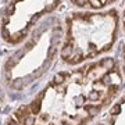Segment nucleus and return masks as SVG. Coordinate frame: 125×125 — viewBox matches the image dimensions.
Here are the masks:
<instances>
[{"label": "nucleus", "instance_id": "obj_10", "mask_svg": "<svg viewBox=\"0 0 125 125\" xmlns=\"http://www.w3.org/2000/svg\"><path fill=\"white\" fill-rule=\"evenodd\" d=\"M99 97H100V93L96 92V90H93V92H90V93H89V100H92V102L97 100Z\"/></svg>", "mask_w": 125, "mask_h": 125}, {"label": "nucleus", "instance_id": "obj_9", "mask_svg": "<svg viewBox=\"0 0 125 125\" xmlns=\"http://www.w3.org/2000/svg\"><path fill=\"white\" fill-rule=\"evenodd\" d=\"M102 65L106 68H111L114 65V61H113V58H104L102 61Z\"/></svg>", "mask_w": 125, "mask_h": 125}, {"label": "nucleus", "instance_id": "obj_16", "mask_svg": "<svg viewBox=\"0 0 125 125\" xmlns=\"http://www.w3.org/2000/svg\"><path fill=\"white\" fill-rule=\"evenodd\" d=\"M40 120L42 121H47L49 120V115H47V114H42V115H40Z\"/></svg>", "mask_w": 125, "mask_h": 125}, {"label": "nucleus", "instance_id": "obj_11", "mask_svg": "<svg viewBox=\"0 0 125 125\" xmlns=\"http://www.w3.org/2000/svg\"><path fill=\"white\" fill-rule=\"evenodd\" d=\"M45 71H46L45 68H43V67H40L39 70H38V71H35L33 74H32V78H39V76L42 75V74H43Z\"/></svg>", "mask_w": 125, "mask_h": 125}, {"label": "nucleus", "instance_id": "obj_8", "mask_svg": "<svg viewBox=\"0 0 125 125\" xmlns=\"http://www.w3.org/2000/svg\"><path fill=\"white\" fill-rule=\"evenodd\" d=\"M24 125H35V117L33 115H27L24 118Z\"/></svg>", "mask_w": 125, "mask_h": 125}, {"label": "nucleus", "instance_id": "obj_2", "mask_svg": "<svg viewBox=\"0 0 125 125\" xmlns=\"http://www.w3.org/2000/svg\"><path fill=\"white\" fill-rule=\"evenodd\" d=\"M31 113L32 114H39L40 111V99H36V100H33V102L31 103Z\"/></svg>", "mask_w": 125, "mask_h": 125}, {"label": "nucleus", "instance_id": "obj_5", "mask_svg": "<svg viewBox=\"0 0 125 125\" xmlns=\"http://www.w3.org/2000/svg\"><path fill=\"white\" fill-rule=\"evenodd\" d=\"M71 52H72V47H71L70 45H65V46H64V49H62V52H61L62 58H65V60H67V58L70 57V54H71Z\"/></svg>", "mask_w": 125, "mask_h": 125}, {"label": "nucleus", "instance_id": "obj_17", "mask_svg": "<svg viewBox=\"0 0 125 125\" xmlns=\"http://www.w3.org/2000/svg\"><path fill=\"white\" fill-rule=\"evenodd\" d=\"M9 125H18V124H17L14 120H10V121H9Z\"/></svg>", "mask_w": 125, "mask_h": 125}, {"label": "nucleus", "instance_id": "obj_7", "mask_svg": "<svg viewBox=\"0 0 125 125\" xmlns=\"http://www.w3.org/2000/svg\"><path fill=\"white\" fill-rule=\"evenodd\" d=\"M56 53H57V47H56V46H50L49 52H47V60H52Z\"/></svg>", "mask_w": 125, "mask_h": 125}, {"label": "nucleus", "instance_id": "obj_12", "mask_svg": "<svg viewBox=\"0 0 125 125\" xmlns=\"http://www.w3.org/2000/svg\"><path fill=\"white\" fill-rule=\"evenodd\" d=\"M3 38H4L6 40H10L11 42V38H10V33H9V31H7V28H3Z\"/></svg>", "mask_w": 125, "mask_h": 125}, {"label": "nucleus", "instance_id": "obj_15", "mask_svg": "<svg viewBox=\"0 0 125 125\" xmlns=\"http://www.w3.org/2000/svg\"><path fill=\"white\" fill-rule=\"evenodd\" d=\"M103 82L106 83V85H110L111 83V81H110V75H106L104 78H103Z\"/></svg>", "mask_w": 125, "mask_h": 125}, {"label": "nucleus", "instance_id": "obj_18", "mask_svg": "<svg viewBox=\"0 0 125 125\" xmlns=\"http://www.w3.org/2000/svg\"><path fill=\"white\" fill-rule=\"evenodd\" d=\"M64 125H68V124H64Z\"/></svg>", "mask_w": 125, "mask_h": 125}, {"label": "nucleus", "instance_id": "obj_6", "mask_svg": "<svg viewBox=\"0 0 125 125\" xmlns=\"http://www.w3.org/2000/svg\"><path fill=\"white\" fill-rule=\"evenodd\" d=\"M11 86H13L15 90H21L24 88V81L22 79H15L13 82V85H11Z\"/></svg>", "mask_w": 125, "mask_h": 125}, {"label": "nucleus", "instance_id": "obj_1", "mask_svg": "<svg viewBox=\"0 0 125 125\" xmlns=\"http://www.w3.org/2000/svg\"><path fill=\"white\" fill-rule=\"evenodd\" d=\"M27 113H28V107L27 106H21V107L15 111V118L20 120V121H24V118L27 117Z\"/></svg>", "mask_w": 125, "mask_h": 125}, {"label": "nucleus", "instance_id": "obj_13", "mask_svg": "<svg viewBox=\"0 0 125 125\" xmlns=\"http://www.w3.org/2000/svg\"><path fill=\"white\" fill-rule=\"evenodd\" d=\"M120 111H121V106H120V104H115V106L111 108V111H110V113H111V114H118Z\"/></svg>", "mask_w": 125, "mask_h": 125}, {"label": "nucleus", "instance_id": "obj_14", "mask_svg": "<svg viewBox=\"0 0 125 125\" xmlns=\"http://www.w3.org/2000/svg\"><path fill=\"white\" fill-rule=\"evenodd\" d=\"M13 13H14V4H9V7H7V11H6V14H7V15H11Z\"/></svg>", "mask_w": 125, "mask_h": 125}, {"label": "nucleus", "instance_id": "obj_4", "mask_svg": "<svg viewBox=\"0 0 125 125\" xmlns=\"http://www.w3.org/2000/svg\"><path fill=\"white\" fill-rule=\"evenodd\" d=\"M64 78H65V72H60V74H57V75L54 76L53 83L54 85H60V83H62V82L65 81Z\"/></svg>", "mask_w": 125, "mask_h": 125}, {"label": "nucleus", "instance_id": "obj_3", "mask_svg": "<svg viewBox=\"0 0 125 125\" xmlns=\"http://www.w3.org/2000/svg\"><path fill=\"white\" fill-rule=\"evenodd\" d=\"M85 110L89 113L90 115H97L99 113H100V107L99 106H86Z\"/></svg>", "mask_w": 125, "mask_h": 125}]
</instances>
